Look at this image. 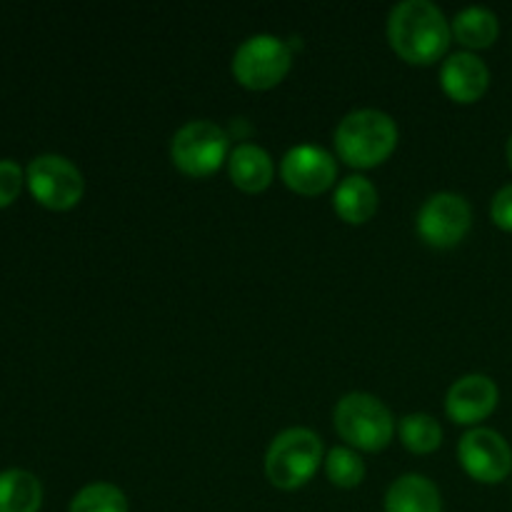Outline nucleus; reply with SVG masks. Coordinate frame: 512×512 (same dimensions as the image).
I'll return each mask as SVG.
<instances>
[{"mask_svg": "<svg viewBox=\"0 0 512 512\" xmlns=\"http://www.w3.org/2000/svg\"><path fill=\"white\" fill-rule=\"evenodd\" d=\"M490 218L498 225L500 230H508L512 233V183L500 188L493 195V203H490Z\"/></svg>", "mask_w": 512, "mask_h": 512, "instance_id": "obj_22", "label": "nucleus"}, {"mask_svg": "<svg viewBox=\"0 0 512 512\" xmlns=\"http://www.w3.org/2000/svg\"><path fill=\"white\" fill-rule=\"evenodd\" d=\"M440 85L445 95L453 98L455 103H475L485 95L490 85V70L483 58H478L470 50L453 53L440 65Z\"/></svg>", "mask_w": 512, "mask_h": 512, "instance_id": "obj_12", "label": "nucleus"}, {"mask_svg": "<svg viewBox=\"0 0 512 512\" xmlns=\"http://www.w3.org/2000/svg\"><path fill=\"white\" fill-rule=\"evenodd\" d=\"M450 30H453V38L468 50H483L490 48L498 40L500 23L498 15L490 8L470 5V8H463L455 15L453 23H450Z\"/></svg>", "mask_w": 512, "mask_h": 512, "instance_id": "obj_17", "label": "nucleus"}, {"mask_svg": "<svg viewBox=\"0 0 512 512\" xmlns=\"http://www.w3.org/2000/svg\"><path fill=\"white\" fill-rule=\"evenodd\" d=\"M500 390L493 378L470 373L455 380L445 395V413L455 425H478L495 413Z\"/></svg>", "mask_w": 512, "mask_h": 512, "instance_id": "obj_11", "label": "nucleus"}, {"mask_svg": "<svg viewBox=\"0 0 512 512\" xmlns=\"http://www.w3.org/2000/svg\"><path fill=\"white\" fill-rule=\"evenodd\" d=\"M390 48L410 65H433L453 40L448 18L430 0H403L388 15Z\"/></svg>", "mask_w": 512, "mask_h": 512, "instance_id": "obj_1", "label": "nucleus"}, {"mask_svg": "<svg viewBox=\"0 0 512 512\" xmlns=\"http://www.w3.org/2000/svg\"><path fill=\"white\" fill-rule=\"evenodd\" d=\"M293 68V50L278 35L258 33L245 38L233 55V78L248 90H270Z\"/></svg>", "mask_w": 512, "mask_h": 512, "instance_id": "obj_6", "label": "nucleus"}, {"mask_svg": "<svg viewBox=\"0 0 512 512\" xmlns=\"http://www.w3.org/2000/svg\"><path fill=\"white\" fill-rule=\"evenodd\" d=\"M230 180L243 193H263L275 178V163L265 148L255 143H240L230 150L228 158Z\"/></svg>", "mask_w": 512, "mask_h": 512, "instance_id": "obj_13", "label": "nucleus"}, {"mask_svg": "<svg viewBox=\"0 0 512 512\" xmlns=\"http://www.w3.org/2000/svg\"><path fill=\"white\" fill-rule=\"evenodd\" d=\"M333 140L340 160L350 168H378L398 148V125L383 110L360 108L340 120Z\"/></svg>", "mask_w": 512, "mask_h": 512, "instance_id": "obj_2", "label": "nucleus"}, {"mask_svg": "<svg viewBox=\"0 0 512 512\" xmlns=\"http://www.w3.org/2000/svg\"><path fill=\"white\" fill-rule=\"evenodd\" d=\"M400 443L415 455H430L443 445V428L428 413H410L398 423Z\"/></svg>", "mask_w": 512, "mask_h": 512, "instance_id": "obj_18", "label": "nucleus"}, {"mask_svg": "<svg viewBox=\"0 0 512 512\" xmlns=\"http://www.w3.org/2000/svg\"><path fill=\"white\" fill-rule=\"evenodd\" d=\"M473 225L470 203L458 193H433L418 210L415 228L428 245L440 250L455 248Z\"/></svg>", "mask_w": 512, "mask_h": 512, "instance_id": "obj_8", "label": "nucleus"}, {"mask_svg": "<svg viewBox=\"0 0 512 512\" xmlns=\"http://www.w3.org/2000/svg\"><path fill=\"white\" fill-rule=\"evenodd\" d=\"M25 180L30 195L50 210L75 208L85 193V180L78 165L58 153L35 155L25 170Z\"/></svg>", "mask_w": 512, "mask_h": 512, "instance_id": "obj_7", "label": "nucleus"}, {"mask_svg": "<svg viewBox=\"0 0 512 512\" xmlns=\"http://www.w3.org/2000/svg\"><path fill=\"white\" fill-rule=\"evenodd\" d=\"M25 180V170L20 168L15 160L3 158L0 160V208L13 203L18 198L20 188H23Z\"/></svg>", "mask_w": 512, "mask_h": 512, "instance_id": "obj_21", "label": "nucleus"}, {"mask_svg": "<svg viewBox=\"0 0 512 512\" xmlns=\"http://www.w3.org/2000/svg\"><path fill=\"white\" fill-rule=\"evenodd\" d=\"M458 460L465 473L485 485L503 483L512 470L508 440L490 428H473L460 438Z\"/></svg>", "mask_w": 512, "mask_h": 512, "instance_id": "obj_9", "label": "nucleus"}, {"mask_svg": "<svg viewBox=\"0 0 512 512\" xmlns=\"http://www.w3.org/2000/svg\"><path fill=\"white\" fill-rule=\"evenodd\" d=\"M385 512H443L438 485L420 473L400 475L385 493Z\"/></svg>", "mask_w": 512, "mask_h": 512, "instance_id": "obj_14", "label": "nucleus"}, {"mask_svg": "<svg viewBox=\"0 0 512 512\" xmlns=\"http://www.w3.org/2000/svg\"><path fill=\"white\" fill-rule=\"evenodd\" d=\"M333 208L345 223H368L378 213V188L363 175H350V178L340 180V185L335 188Z\"/></svg>", "mask_w": 512, "mask_h": 512, "instance_id": "obj_15", "label": "nucleus"}, {"mask_svg": "<svg viewBox=\"0 0 512 512\" xmlns=\"http://www.w3.org/2000/svg\"><path fill=\"white\" fill-rule=\"evenodd\" d=\"M333 423L340 438L363 453H380L393 443V413L383 400L370 393L343 395L335 405Z\"/></svg>", "mask_w": 512, "mask_h": 512, "instance_id": "obj_4", "label": "nucleus"}, {"mask_svg": "<svg viewBox=\"0 0 512 512\" xmlns=\"http://www.w3.org/2000/svg\"><path fill=\"white\" fill-rule=\"evenodd\" d=\"M325 463L323 440L308 428H288L278 433L265 453V478L285 493L305 488Z\"/></svg>", "mask_w": 512, "mask_h": 512, "instance_id": "obj_3", "label": "nucleus"}, {"mask_svg": "<svg viewBox=\"0 0 512 512\" xmlns=\"http://www.w3.org/2000/svg\"><path fill=\"white\" fill-rule=\"evenodd\" d=\"M280 178L293 193L320 195L333 188L338 178V163L320 145H295L280 160Z\"/></svg>", "mask_w": 512, "mask_h": 512, "instance_id": "obj_10", "label": "nucleus"}, {"mask_svg": "<svg viewBox=\"0 0 512 512\" xmlns=\"http://www.w3.org/2000/svg\"><path fill=\"white\" fill-rule=\"evenodd\" d=\"M325 475L335 488L353 490L365 480V463L353 448H333L325 455Z\"/></svg>", "mask_w": 512, "mask_h": 512, "instance_id": "obj_20", "label": "nucleus"}, {"mask_svg": "<svg viewBox=\"0 0 512 512\" xmlns=\"http://www.w3.org/2000/svg\"><path fill=\"white\" fill-rule=\"evenodd\" d=\"M68 512H130V505L118 485L90 483L73 495Z\"/></svg>", "mask_w": 512, "mask_h": 512, "instance_id": "obj_19", "label": "nucleus"}, {"mask_svg": "<svg viewBox=\"0 0 512 512\" xmlns=\"http://www.w3.org/2000/svg\"><path fill=\"white\" fill-rule=\"evenodd\" d=\"M505 155H508V163H510V168H512V135L508 138V145H505Z\"/></svg>", "mask_w": 512, "mask_h": 512, "instance_id": "obj_23", "label": "nucleus"}, {"mask_svg": "<svg viewBox=\"0 0 512 512\" xmlns=\"http://www.w3.org/2000/svg\"><path fill=\"white\" fill-rule=\"evenodd\" d=\"M230 158V135L213 120H190L170 143V160L190 178H208Z\"/></svg>", "mask_w": 512, "mask_h": 512, "instance_id": "obj_5", "label": "nucleus"}, {"mask_svg": "<svg viewBox=\"0 0 512 512\" xmlns=\"http://www.w3.org/2000/svg\"><path fill=\"white\" fill-rule=\"evenodd\" d=\"M43 485L38 475L23 468L0 470V512H38Z\"/></svg>", "mask_w": 512, "mask_h": 512, "instance_id": "obj_16", "label": "nucleus"}]
</instances>
